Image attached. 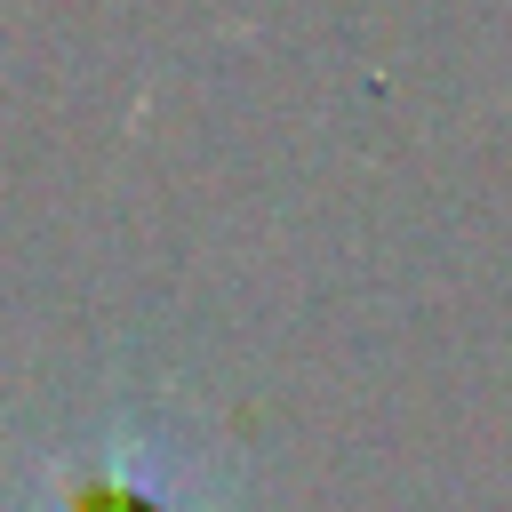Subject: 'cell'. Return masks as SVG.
Wrapping results in <instances>:
<instances>
[{
	"mask_svg": "<svg viewBox=\"0 0 512 512\" xmlns=\"http://www.w3.org/2000/svg\"><path fill=\"white\" fill-rule=\"evenodd\" d=\"M32 512H200V496L184 488V472L168 464V448H152L136 432H112L72 472H56Z\"/></svg>",
	"mask_w": 512,
	"mask_h": 512,
	"instance_id": "1",
	"label": "cell"
}]
</instances>
